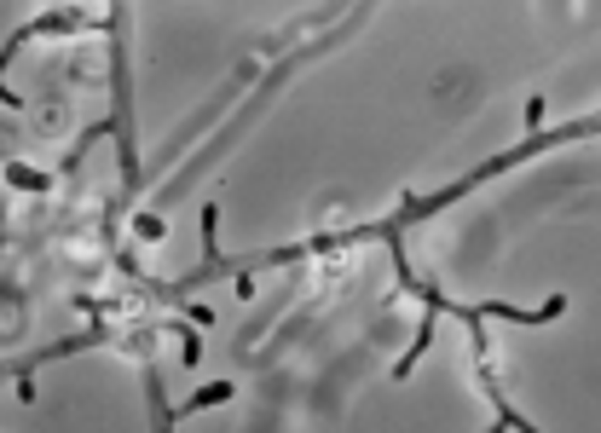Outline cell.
<instances>
[{"label":"cell","mask_w":601,"mask_h":433,"mask_svg":"<svg viewBox=\"0 0 601 433\" xmlns=\"http://www.w3.org/2000/svg\"><path fill=\"white\" fill-rule=\"evenodd\" d=\"M238 399V387L231 382H209V387H197V393H191L185 404H180V416H191V411H209V404H231Z\"/></svg>","instance_id":"6da1fadb"},{"label":"cell","mask_w":601,"mask_h":433,"mask_svg":"<svg viewBox=\"0 0 601 433\" xmlns=\"http://www.w3.org/2000/svg\"><path fill=\"white\" fill-rule=\"evenodd\" d=\"M133 237L157 243V237H162V220H157V214H133Z\"/></svg>","instance_id":"3957f363"},{"label":"cell","mask_w":601,"mask_h":433,"mask_svg":"<svg viewBox=\"0 0 601 433\" xmlns=\"http://www.w3.org/2000/svg\"><path fill=\"white\" fill-rule=\"evenodd\" d=\"M6 180L18 185V191H47V185H52L47 173H35V168H18V162H6Z\"/></svg>","instance_id":"7a4b0ae2"}]
</instances>
